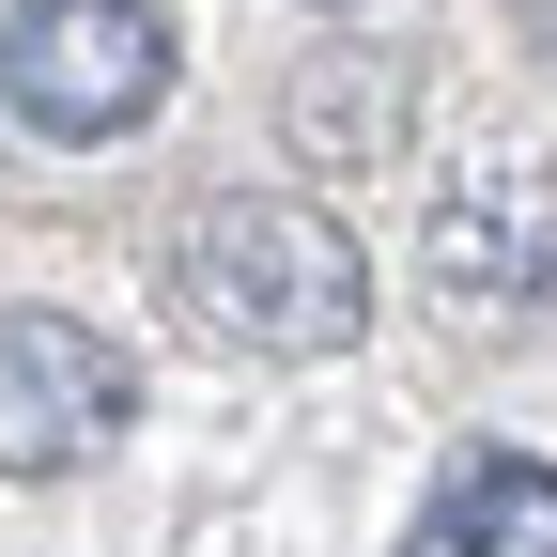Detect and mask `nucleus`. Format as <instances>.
<instances>
[{"label": "nucleus", "instance_id": "1", "mask_svg": "<svg viewBox=\"0 0 557 557\" xmlns=\"http://www.w3.org/2000/svg\"><path fill=\"white\" fill-rule=\"evenodd\" d=\"M171 295H186L201 341H233V357H341V341L372 325V263H357V233H341L325 201L218 186L171 233Z\"/></svg>", "mask_w": 557, "mask_h": 557}, {"label": "nucleus", "instance_id": "2", "mask_svg": "<svg viewBox=\"0 0 557 557\" xmlns=\"http://www.w3.org/2000/svg\"><path fill=\"white\" fill-rule=\"evenodd\" d=\"M0 109L32 139H124L171 109L156 0H0Z\"/></svg>", "mask_w": 557, "mask_h": 557}, {"label": "nucleus", "instance_id": "3", "mask_svg": "<svg viewBox=\"0 0 557 557\" xmlns=\"http://www.w3.org/2000/svg\"><path fill=\"white\" fill-rule=\"evenodd\" d=\"M124 418H139V372H124L109 325L0 310V480H78Z\"/></svg>", "mask_w": 557, "mask_h": 557}, {"label": "nucleus", "instance_id": "4", "mask_svg": "<svg viewBox=\"0 0 557 557\" xmlns=\"http://www.w3.org/2000/svg\"><path fill=\"white\" fill-rule=\"evenodd\" d=\"M418 263H434V295H449L465 325L557 310V171H542V156H480V171H449Z\"/></svg>", "mask_w": 557, "mask_h": 557}, {"label": "nucleus", "instance_id": "5", "mask_svg": "<svg viewBox=\"0 0 557 557\" xmlns=\"http://www.w3.org/2000/svg\"><path fill=\"white\" fill-rule=\"evenodd\" d=\"M403 557H557V465L542 449H465L434 496H418Z\"/></svg>", "mask_w": 557, "mask_h": 557}, {"label": "nucleus", "instance_id": "6", "mask_svg": "<svg viewBox=\"0 0 557 557\" xmlns=\"http://www.w3.org/2000/svg\"><path fill=\"white\" fill-rule=\"evenodd\" d=\"M511 16H527V47H557V0H511Z\"/></svg>", "mask_w": 557, "mask_h": 557}]
</instances>
